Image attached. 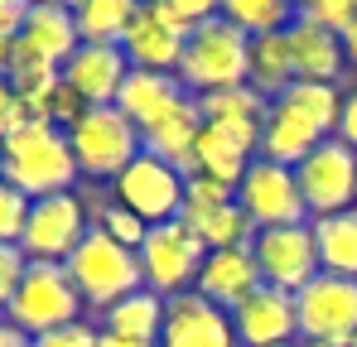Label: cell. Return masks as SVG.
<instances>
[{
  "label": "cell",
  "instance_id": "cell-17",
  "mask_svg": "<svg viewBox=\"0 0 357 347\" xmlns=\"http://www.w3.org/2000/svg\"><path fill=\"white\" fill-rule=\"evenodd\" d=\"M193 102H198V111H203V125H218L222 135H232L246 155L261 150V125H266L271 102H266L251 82L222 87V92H208V97H193Z\"/></svg>",
  "mask_w": 357,
  "mask_h": 347
},
{
  "label": "cell",
  "instance_id": "cell-45",
  "mask_svg": "<svg viewBox=\"0 0 357 347\" xmlns=\"http://www.w3.org/2000/svg\"><path fill=\"white\" fill-rule=\"evenodd\" d=\"M299 5H309V0H295V10H299Z\"/></svg>",
  "mask_w": 357,
  "mask_h": 347
},
{
  "label": "cell",
  "instance_id": "cell-44",
  "mask_svg": "<svg viewBox=\"0 0 357 347\" xmlns=\"http://www.w3.org/2000/svg\"><path fill=\"white\" fill-rule=\"evenodd\" d=\"M299 347H324V343H299Z\"/></svg>",
  "mask_w": 357,
  "mask_h": 347
},
{
  "label": "cell",
  "instance_id": "cell-34",
  "mask_svg": "<svg viewBox=\"0 0 357 347\" xmlns=\"http://www.w3.org/2000/svg\"><path fill=\"white\" fill-rule=\"evenodd\" d=\"M295 15L314 20V24H324V29H333V34L343 39V29L357 20V0H309V5H299Z\"/></svg>",
  "mask_w": 357,
  "mask_h": 347
},
{
  "label": "cell",
  "instance_id": "cell-24",
  "mask_svg": "<svg viewBox=\"0 0 357 347\" xmlns=\"http://www.w3.org/2000/svg\"><path fill=\"white\" fill-rule=\"evenodd\" d=\"M309 227H314V246H319V270L357 280V208L333 213V217H314Z\"/></svg>",
  "mask_w": 357,
  "mask_h": 347
},
{
  "label": "cell",
  "instance_id": "cell-2",
  "mask_svg": "<svg viewBox=\"0 0 357 347\" xmlns=\"http://www.w3.org/2000/svg\"><path fill=\"white\" fill-rule=\"evenodd\" d=\"M251 72V34L237 29L227 15H213L188 29L183 54H178L174 77L183 82L188 97H208L222 87H241Z\"/></svg>",
  "mask_w": 357,
  "mask_h": 347
},
{
  "label": "cell",
  "instance_id": "cell-7",
  "mask_svg": "<svg viewBox=\"0 0 357 347\" xmlns=\"http://www.w3.org/2000/svg\"><path fill=\"white\" fill-rule=\"evenodd\" d=\"M295 183L309 208V222L357 208V150H348L338 135H328L309 160L295 164Z\"/></svg>",
  "mask_w": 357,
  "mask_h": 347
},
{
  "label": "cell",
  "instance_id": "cell-31",
  "mask_svg": "<svg viewBox=\"0 0 357 347\" xmlns=\"http://www.w3.org/2000/svg\"><path fill=\"white\" fill-rule=\"evenodd\" d=\"M92 227L97 231H107L112 241H121V246H130V251H140V241H145V222L130 213V208H121L116 198L112 203H102V208H92Z\"/></svg>",
  "mask_w": 357,
  "mask_h": 347
},
{
  "label": "cell",
  "instance_id": "cell-36",
  "mask_svg": "<svg viewBox=\"0 0 357 347\" xmlns=\"http://www.w3.org/2000/svg\"><path fill=\"white\" fill-rule=\"evenodd\" d=\"M24 251L20 246H0V314H5V304L15 299V289H20V280H24Z\"/></svg>",
  "mask_w": 357,
  "mask_h": 347
},
{
  "label": "cell",
  "instance_id": "cell-43",
  "mask_svg": "<svg viewBox=\"0 0 357 347\" xmlns=\"http://www.w3.org/2000/svg\"><path fill=\"white\" fill-rule=\"evenodd\" d=\"M39 5H59V10H77L82 0H39Z\"/></svg>",
  "mask_w": 357,
  "mask_h": 347
},
{
  "label": "cell",
  "instance_id": "cell-3",
  "mask_svg": "<svg viewBox=\"0 0 357 347\" xmlns=\"http://www.w3.org/2000/svg\"><path fill=\"white\" fill-rule=\"evenodd\" d=\"M82 294L73 285L68 265L59 261H29L24 265V280L15 289V299L5 304V323H15L20 333L39 338V333H54L82 318Z\"/></svg>",
  "mask_w": 357,
  "mask_h": 347
},
{
  "label": "cell",
  "instance_id": "cell-26",
  "mask_svg": "<svg viewBox=\"0 0 357 347\" xmlns=\"http://www.w3.org/2000/svg\"><path fill=\"white\" fill-rule=\"evenodd\" d=\"M140 5H145V0H82V5L73 10L82 44H121L126 29L135 24Z\"/></svg>",
  "mask_w": 357,
  "mask_h": 347
},
{
  "label": "cell",
  "instance_id": "cell-48",
  "mask_svg": "<svg viewBox=\"0 0 357 347\" xmlns=\"http://www.w3.org/2000/svg\"><path fill=\"white\" fill-rule=\"evenodd\" d=\"M0 5H5V0H0Z\"/></svg>",
  "mask_w": 357,
  "mask_h": 347
},
{
  "label": "cell",
  "instance_id": "cell-4",
  "mask_svg": "<svg viewBox=\"0 0 357 347\" xmlns=\"http://www.w3.org/2000/svg\"><path fill=\"white\" fill-rule=\"evenodd\" d=\"M63 265H68V275H73V285H77V294H82L87 309H112L116 299L145 289L140 251L112 241L107 231H97V227L82 236V246H77Z\"/></svg>",
  "mask_w": 357,
  "mask_h": 347
},
{
  "label": "cell",
  "instance_id": "cell-13",
  "mask_svg": "<svg viewBox=\"0 0 357 347\" xmlns=\"http://www.w3.org/2000/svg\"><path fill=\"white\" fill-rule=\"evenodd\" d=\"M188 20H178L169 5L160 0H145L135 24L126 29L121 39V54L130 68H145V72H174L178 68V54H183V39H188Z\"/></svg>",
  "mask_w": 357,
  "mask_h": 347
},
{
  "label": "cell",
  "instance_id": "cell-16",
  "mask_svg": "<svg viewBox=\"0 0 357 347\" xmlns=\"http://www.w3.org/2000/svg\"><path fill=\"white\" fill-rule=\"evenodd\" d=\"M59 72L82 97V107H116V92L130 77V63L121 54V44H77V54L68 58Z\"/></svg>",
  "mask_w": 357,
  "mask_h": 347
},
{
  "label": "cell",
  "instance_id": "cell-6",
  "mask_svg": "<svg viewBox=\"0 0 357 347\" xmlns=\"http://www.w3.org/2000/svg\"><path fill=\"white\" fill-rule=\"evenodd\" d=\"M68 145H73L77 174H87V178H116L140 155V130L116 107H87L68 125Z\"/></svg>",
  "mask_w": 357,
  "mask_h": 347
},
{
  "label": "cell",
  "instance_id": "cell-35",
  "mask_svg": "<svg viewBox=\"0 0 357 347\" xmlns=\"http://www.w3.org/2000/svg\"><path fill=\"white\" fill-rule=\"evenodd\" d=\"M102 343V328H92V323H68V328H54V333H39L34 347H97Z\"/></svg>",
  "mask_w": 357,
  "mask_h": 347
},
{
  "label": "cell",
  "instance_id": "cell-37",
  "mask_svg": "<svg viewBox=\"0 0 357 347\" xmlns=\"http://www.w3.org/2000/svg\"><path fill=\"white\" fill-rule=\"evenodd\" d=\"M34 116H29V107L15 97V87H10V77H0V140L5 135H15V130H24Z\"/></svg>",
  "mask_w": 357,
  "mask_h": 347
},
{
  "label": "cell",
  "instance_id": "cell-8",
  "mask_svg": "<svg viewBox=\"0 0 357 347\" xmlns=\"http://www.w3.org/2000/svg\"><path fill=\"white\" fill-rule=\"evenodd\" d=\"M299 343L348 347L357 338V280L343 275H314L295 294Z\"/></svg>",
  "mask_w": 357,
  "mask_h": 347
},
{
  "label": "cell",
  "instance_id": "cell-20",
  "mask_svg": "<svg viewBox=\"0 0 357 347\" xmlns=\"http://www.w3.org/2000/svg\"><path fill=\"white\" fill-rule=\"evenodd\" d=\"M183 97H188V92H183V82H178L174 72L130 68V77L121 82V92H116V111L126 116L135 130H150L155 121H165V116L174 111Z\"/></svg>",
  "mask_w": 357,
  "mask_h": 347
},
{
  "label": "cell",
  "instance_id": "cell-9",
  "mask_svg": "<svg viewBox=\"0 0 357 347\" xmlns=\"http://www.w3.org/2000/svg\"><path fill=\"white\" fill-rule=\"evenodd\" d=\"M112 198L121 208H130L145 227H160V222H174L183 213V174L155 155H135L126 169L112 178Z\"/></svg>",
  "mask_w": 357,
  "mask_h": 347
},
{
  "label": "cell",
  "instance_id": "cell-27",
  "mask_svg": "<svg viewBox=\"0 0 357 347\" xmlns=\"http://www.w3.org/2000/svg\"><path fill=\"white\" fill-rule=\"evenodd\" d=\"M275 102H285L295 116H304L319 135H338V116H343L338 82H290Z\"/></svg>",
  "mask_w": 357,
  "mask_h": 347
},
{
  "label": "cell",
  "instance_id": "cell-12",
  "mask_svg": "<svg viewBox=\"0 0 357 347\" xmlns=\"http://www.w3.org/2000/svg\"><path fill=\"white\" fill-rule=\"evenodd\" d=\"M237 203L241 213L251 217V227H290V222H309V208L299 198V183H295V169L275 164V160H251L246 174L237 183Z\"/></svg>",
  "mask_w": 357,
  "mask_h": 347
},
{
  "label": "cell",
  "instance_id": "cell-14",
  "mask_svg": "<svg viewBox=\"0 0 357 347\" xmlns=\"http://www.w3.org/2000/svg\"><path fill=\"white\" fill-rule=\"evenodd\" d=\"M160 347H241L232 314L218 309L213 299H203L198 289L165 299V328H160Z\"/></svg>",
  "mask_w": 357,
  "mask_h": 347
},
{
  "label": "cell",
  "instance_id": "cell-42",
  "mask_svg": "<svg viewBox=\"0 0 357 347\" xmlns=\"http://www.w3.org/2000/svg\"><path fill=\"white\" fill-rule=\"evenodd\" d=\"M343 54H348V63H357V20L343 29Z\"/></svg>",
  "mask_w": 357,
  "mask_h": 347
},
{
  "label": "cell",
  "instance_id": "cell-41",
  "mask_svg": "<svg viewBox=\"0 0 357 347\" xmlns=\"http://www.w3.org/2000/svg\"><path fill=\"white\" fill-rule=\"evenodd\" d=\"M97 347H160V343H135V338H116V333H102Z\"/></svg>",
  "mask_w": 357,
  "mask_h": 347
},
{
  "label": "cell",
  "instance_id": "cell-39",
  "mask_svg": "<svg viewBox=\"0 0 357 347\" xmlns=\"http://www.w3.org/2000/svg\"><path fill=\"white\" fill-rule=\"evenodd\" d=\"M338 140H343L348 150H357V92H348V97H343V116H338Z\"/></svg>",
  "mask_w": 357,
  "mask_h": 347
},
{
  "label": "cell",
  "instance_id": "cell-30",
  "mask_svg": "<svg viewBox=\"0 0 357 347\" xmlns=\"http://www.w3.org/2000/svg\"><path fill=\"white\" fill-rule=\"evenodd\" d=\"M222 15L237 29H246L251 39L256 34H280L295 20V0H222Z\"/></svg>",
  "mask_w": 357,
  "mask_h": 347
},
{
  "label": "cell",
  "instance_id": "cell-25",
  "mask_svg": "<svg viewBox=\"0 0 357 347\" xmlns=\"http://www.w3.org/2000/svg\"><path fill=\"white\" fill-rule=\"evenodd\" d=\"M246 82H251L266 102H275V97L295 82V63H290L285 29H280V34H256V39H251V72H246Z\"/></svg>",
  "mask_w": 357,
  "mask_h": 347
},
{
  "label": "cell",
  "instance_id": "cell-40",
  "mask_svg": "<svg viewBox=\"0 0 357 347\" xmlns=\"http://www.w3.org/2000/svg\"><path fill=\"white\" fill-rule=\"evenodd\" d=\"M0 347H34V338H29V333H20L15 323H5V318H0Z\"/></svg>",
  "mask_w": 357,
  "mask_h": 347
},
{
  "label": "cell",
  "instance_id": "cell-28",
  "mask_svg": "<svg viewBox=\"0 0 357 347\" xmlns=\"http://www.w3.org/2000/svg\"><path fill=\"white\" fill-rule=\"evenodd\" d=\"M251 160H256V155H246L237 140H232V135H222L218 125H203V130H198V150H193L198 174H208V178H218V183L237 188Z\"/></svg>",
  "mask_w": 357,
  "mask_h": 347
},
{
  "label": "cell",
  "instance_id": "cell-32",
  "mask_svg": "<svg viewBox=\"0 0 357 347\" xmlns=\"http://www.w3.org/2000/svg\"><path fill=\"white\" fill-rule=\"evenodd\" d=\"M232 198H237V188H227V183H218L208 174H188L183 178V213L178 217H203V213H213V208H222Z\"/></svg>",
  "mask_w": 357,
  "mask_h": 347
},
{
  "label": "cell",
  "instance_id": "cell-38",
  "mask_svg": "<svg viewBox=\"0 0 357 347\" xmlns=\"http://www.w3.org/2000/svg\"><path fill=\"white\" fill-rule=\"evenodd\" d=\"M160 5H169L178 20H188V24H203V20L222 15V0H160Z\"/></svg>",
  "mask_w": 357,
  "mask_h": 347
},
{
  "label": "cell",
  "instance_id": "cell-47",
  "mask_svg": "<svg viewBox=\"0 0 357 347\" xmlns=\"http://www.w3.org/2000/svg\"><path fill=\"white\" fill-rule=\"evenodd\" d=\"M348 347H357V338H353V343H348Z\"/></svg>",
  "mask_w": 357,
  "mask_h": 347
},
{
  "label": "cell",
  "instance_id": "cell-21",
  "mask_svg": "<svg viewBox=\"0 0 357 347\" xmlns=\"http://www.w3.org/2000/svg\"><path fill=\"white\" fill-rule=\"evenodd\" d=\"M198 130H203V111H198L193 97H183L165 121H155L150 130H140V150L155 155V160H165V164H174V169L188 178V174H198V164H193Z\"/></svg>",
  "mask_w": 357,
  "mask_h": 347
},
{
  "label": "cell",
  "instance_id": "cell-15",
  "mask_svg": "<svg viewBox=\"0 0 357 347\" xmlns=\"http://www.w3.org/2000/svg\"><path fill=\"white\" fill-rule=\"evenodd\" d=\"M232 328H237L241 347H280L299 343V314H295V294L261 285L246 304L232 309Z\"/></svg>",
  "mask_w": 357,
  "mask_h": 347
},
{
  "label": "cell",
  "instance_id": "cell-18",
  "mask_svg": "<svg viewBox=\"0 0 357 347\" xmlns=\"http://www.w3.org/2000/svg\"><path fill=\"white\" fill-rule=\"evenodd\" d=\"M285 44H290V63H295V82H338L343 77V39L314 20L295 15L285 24Z\"/></svg>",
  "mask_w": 357,
  "mask_h": 347
},
{
  "label": "cell",
  "instance_id": "cell-11",
  "mask_svg": "<svg viewBox=\"0 0 357 347\" xmlns=\"http://www.w3.org/2000/svg\"><path fill=\"white\" fill-rule=\"evenodd\" d=\"M251 256L261 270V285L299 294L319 270V246H314V227L309 222H290V227H261L251 236Z\"/></svg>",
  "mask_w": 357,
  "mask_h": 347
},
{
  "label": "cell",
  "instance_id": "cell-29",
  "mask_svg": "<svg viewBox=\"0 0 357 347\" xmlns=\"http://www.w3.org/2000/svg\"><path fill=\"white\" fill-rule=\"evenodd\" d=\"M183 222L203 236V246H208V251L251 246V236H256V227H251V217L241 213L237 198H232V203H222V208H213V213H203V217H183Z\"/></svg>",
  "mask_w": 357,
  "mask_h": 347
},
{
  "label": "cell",
  "instance_id": "cell-33",
  "mask_svg": "<svg viewBox=\"0 0 357 347\" xmlns=\"http://www.w3.org/2000/svg\"><path fill=\"white\" fill-rule=\"evenodd\" d=\"M24 222H29V198L0 178V246H20Z\"/></svg>",
  "mask_w": 357,
  "mask_h": 347
},
{
  "label": "cell",
  "instance_id": "cell-19",
  "mask_svg": "<svg viewBox=\"0 0 357 347\" xmlns=\"http://www.w3.org/2000/svg\"><path fill=\"white\" fill-rule=\"evenodd\" d=\"M198 294L203 299H213L218 309H237L246 304L256 289H261V270H256V256H251V246H232V251H208V261H203V270H198Z\"/></svg>",
  "mask_w": 357,
  "mask_h": 347
},
{
  "label": "cell",
  "instance_id": "cell-5",
  "mask_svg": "<svg viewBox=\"0 0 357 347\" xmlns=\"http://www.w3.org/2000/svg\"><path fill=\"white\" fill-rule=\"evenodd\" d=\"M203 261H208V246H203V236L183 217L150 227L145 241H140V275H145V289H155L160 299L188 294L198 285Z\"/></svg>",
  "mask_w": 357,
  "mask_h": 347
},
{
  "label": "cell",
  "instance_id": "cell-10",
  "mask_svg": "<svg viewBox=\"0 0 357 347\" xmlns=\"http://www.w3.org/2000/svg\"><path fill=\"white\" fill-rule=\"evenodd\" d=\"M92 231V213L77 193H54V198H34L29 203V222L20 236V251L24 261H68L82 236Z\"/></svg>",
  "mask_w": 357,
  "mask_h": 347
},
{
  "label": "cell",
  "instance_id": "cell-1",
  "mask_svg": "<svg viewBox=\"0 0 357 347\" xmlns=\"http://www.w3.org/2000/svg\"><path fill=\"white\" fill-rule=\"evenodd\" d=\"M0 178L10 188H20L29 203L54 198V193H73L77 160H73L68 130L49 125V121H29L24 130L5 135L0 140Z\"/></svg>",
  "mask_w": 357,
  "mask_h": 347
},
{
  "label": "cell",
  "instance_id": "cell-46",
  "mask_svg": "<svg viewBox=\"0 0 357 347\" xmlns=\"http://www.w3.org/2000/svg\"><path fill=\"white\" fill-rule=\"evenodd\" d=\"M280 347H299V343H280Z\"/></svg>",
  "mask_w": 357,
  "mask_h": 347
},
{
  "label": "cell",
  "instance_id": "cell-23",
  "mask_svg": "<svg viewBox=\"0 0 357 347\" xmlns=\"http://www.w3.org/2000/svg\"><path fill=\"white\" fill-rule=\"evenodd\" d=\"M160 328H165V299L155 289H135V294L116 299L112 309H102V333L135 338V343H160Z\"/></svg>",
  "mask_w": 357,
  "mask_h": 347
},
{
  "label": "cell",
  "instance_id": "cell-22",
  "mask_svg": "<svg viewBox=\"0 0 357 347\" xmlns=\"http://www.w3.org/2000/svg\"><path fill=\"white\" fill-rule=\"evenodd\" d=\"M328 135H319L304 116H295L285 102H271V111H266V125H261V160H275V164H285V169H295L299 160H309L319 145H324Z\"/></svg>",
  "mask_w": 357,
  "mask_h": 347
}]
</instances>
